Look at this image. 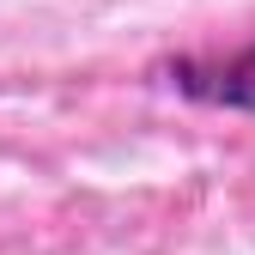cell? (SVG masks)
<instances>
[{"instance_id": "1", "label": "cell", "mask_w": 255, "mask_h": 255, "mask_svg": "<svg viewBox=\"0 0 255 255\" xmlns=\"http://www.w3.org/2000/svg\"><path fill=\"white\" fill-rule=\"evenodd\" d=\"M164 73L182 98L195 104H213V110H255V43L243 55H225V61H201V55H176L164 61Z\"/></svg>"}]
</instances>
